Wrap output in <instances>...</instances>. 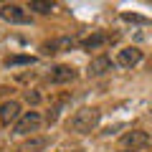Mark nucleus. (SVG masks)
<instances>
[{
  "label": "nucleus",
  "mask_w": 152,
  "mask_h": 152,
  "mask_svg": "<svg viewBox=\"0 0 152 152\" xmlns=\"http://www.w3.org/2000/svg\"><path fill=\"white\" fill-rule=\"evenodd\" d=\"M99 122H102V109L84 107L79 112H74V117L66 122V127H69V132H76V134H89L99 127Z\"/></svg>",
  "instance_id": "obj_1"
},
{
  "label": "nucleus",
  "mask_w": 152,
  "mask_h": 152,
  "mask_svg": "<svg viewBox=\"0 0 152 152\" xmlns=\"http://www.w3.org/2000/svg\"><path fill=\"white\" fill-rule=\"evenodd\" d=\"M0 18L5 23H10V26H26V23H31L28 10L23 5H18V3H5L0 8Z\"/></svg>",
  "instance_id": "obj_2"
},
{
  "label": "nucleus",
  "mask_w": 152,
  "mask_h": 152,
  "mask_svg": "<svg viewBox=\"0 0 152 152\" xmlns=\"http://www.w3.org/2000/svg\"><path fill=\"white\" fill-rule=\"evenodd\" d=\"M41 124H43V117L38 112H23V117L13 124V134H31V132H38Z\"/></svg>",
  "instance_id": "obj_3"
},
{
  "label": "nucleus",
  "mask_w": 152,
  "mask_h": 152,
  "mask_svg": "<svg viewBox=\"0 0 152 152\" xmlns=\"http://www.w3.org/2000/svg\"><path fill=\"white\" fill-rule=\"evenodd\" d=\"M79 46V41H76L74 36H58V38H51V41H46L43 46H41V51H43L46 56L51 53H64V51H71Z\"/></svg>",
  "instance_id": "obj_4"
},
{
  "label": "nucleus",
  "mask_w": 152,
  "mask_h": 152,
  "mask_svg": "<svg viewBox=\"0 0 152 152\" xmlns=\"http://www.w3.org/2000/svg\"><path fill=\"white\" fill-rule=\"evenodd\" d=\"M147 145H150V134L142 132V129H129V132L122 134V147H124V150L137 152V150H142V147H147Z\"/></svg>",
  "instance_id": "obj_5"
},
{
  "label": "nucleus",
  "mask_w": 152,
  "mask_h": 152,
  "mask_svg": "<svg viewBox=\"0 0 152 152\" xmlns=\"http://www.w3.org/2000/svg\"><path fill=\"white\" fill-rule=\"evenodd\" d=\"M142 58H145V53L137 46H127V48H122L117 53V66H122V69H134V66L142 64Z\"/></svg>",
  "instance_id": "obj_6"
},
{
  "label": "nucleus",
  "mask_w": 152,
  "mask_h": 152,
  "mask_svg": "<svg viewBox=\"0 0 152 152\" xmlns=\"http://www.w3.org/2000/svg\"><path fill=\"white\" fill-rule=\"evenodd\" d=\"M109 41H114V36H109V33H104V31H94L91 36H86V38L79 41V48L91 53V51H99L102 46H107Z\"/></svg>",
  "instance_id": "obj_7"
},
{
  "label": "nucleus",
  "mask_w": 152,
  "mask_h": 152,
  "mask_svg": "<svg viewBox=\"0 0 152 152\" xmlns=\"http://www.w3.org/2000/svg\"><path fill=\"white\" fill-rule=\"evenodd\" d=\"M76 79H79V71H76L74 66H66V64L53 66L51 74H48L51 84H71V81H76Z\"/></svg>",
  "instance_id": "obj_8"
},
{
  "label": "nucleus",
  "mask_w": 152,
  "mask_h": 152,
  "mask_svg": "<svg viewBox=\"0 0 152 152\" xmlns=\"http://www.w3.org/2000/svg\"><path fill=\"white\" fill-rule=\"evenodd\" d=\"M20 117H23V112H20V104H18L15 99H10V102H3V104H0V122H3L5 127L15 124Z\"/></svg>",
  "instance_id": "obj_9"
},
{
  "label": "nucleus",
  "mask_w": 152,
  "mask_h": 152,
  "mask_svg": "<svg viewBox=\"0 0 152 152\" xmlns=\"http://www.w3.org/2000/svg\"><path fill=\"white\" fill-rule=\"evenodd\" d=\"M112 66H114V64H112V58H109V56H96V58H91V61H89L86 74L96 79V76L109 74V71H112Z\"/></svg>",
  "instance_id": "obj_10"
},
{
  "label": "nucleus",
  "mask_w": 152,
  "mask_h": 152,
  "mask_svg": "<svg viewBox=\"0 0 152 152\" xmlns=\"http://www.w3.org/2000/svg\"><path fill=\"white\" fill-rule=\"evenodd\" d=\"M46 147H48V137H31L18 147V152H43Z\"/></svg>",
  "instance_id": "obj_11"
},
{
  "label": "nucleus",
  "mask_w": 152,
  "mask_h": 152,
  "mask_svg": "<svg viewBox=\"0 0 152 152\" xmlns=\"http://www.w3.org/2000/svg\"><path fill=\"white\" fill-rule=\"evenodd\" d=\"M3 64H5L8 69H10V66H33L36 58H33V56H5Z\"/></svg>",
  "instance_id": "obj_12"
},
{
  "label": "nucleus",
  "mask_w": 152,
  "mask_h": 152,
  "mask_svg": "<svg viewBox=\"0 0 152 152\" xmlns=\"http://www.w3.org/2000/svg\"><path fill=\"white\" fill-rule=\"evenodd\" d=\"M28 10L41 13V15H48V13L53 10V3H48V0H31V3H28Z\"/></svg>",
  "instance_id": "obj_13"
},
{
  "label": "nucleus",
  "mask_w": 152,
  "mask_h": 152,
  "mask_svg": "<svg viewBox=\"0 0 152 152\" xmlns=\"http://www.w3.org/2000/svg\"><path fill=\"white\" fill-rule=\"evenodd\" d=\"M26 102L36 107V104H41V94H38V91H33V89H31V91H26Z\"/></svg>",
  "instance_id": "obj_14"
},
{
  "label": "nucleus",
  "mask_w": 152,
  "mask_h": 152,
  "mask_svg": "<svg viewBox=\"0 0 152 152\" xmlns=\"http://www.w3.org/2000/svg\"><path fill=\"white\" fill-rule=\"evenodd\" d=\"M122 18H124V20H134V23H145V18H142V15H132V13H124Z\"/></svg>",
  "instance_id": "obj_15"
},
{
  "label": "nucleus",
  "mask_w": 152,
  "mask_h": 152,
  "mask_svg": "<svg viewBox=\"0 0 152 152\" xmlns=\"http://www.w3.org/2000/svg\"><path fill=\"white\" fill-rule=\"evenodd\" d=\"M119 152H132V150H119Z\"/></svg>",
  "instance_id": "obj_16"
}]
</instances>
